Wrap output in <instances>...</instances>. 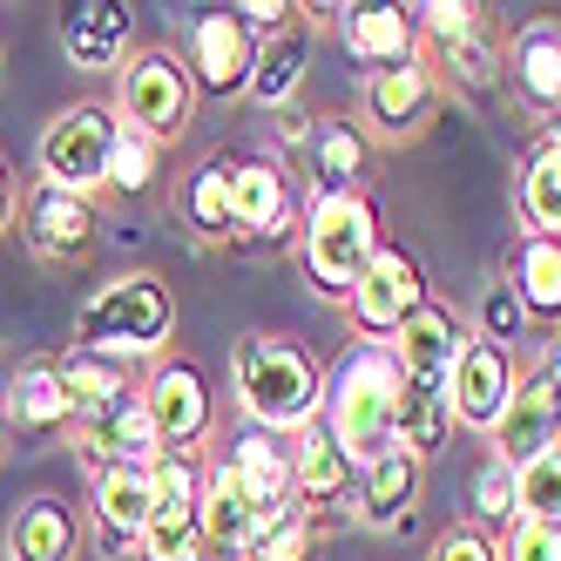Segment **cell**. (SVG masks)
Listing matches in <instances>:
<instances>
[{
  "mask_svg": "<svg viewBox=\"0 0 561 561\" xmlns=\"http://www.w3.org/2000/svg\"><path fill=\"white\" fill-rule=\"evenodd\" d=\"M176 339V291L163 271H115L82 298L75 311V352H102V358H123V366H156L170 358Z\"/></svg>",
  "mask_w": 561,
  "mask_h": 561,
  "instance_id": "1",
  "label": "cell"
},
{
  "mask_svg": "<svg viewBox=\"0 0 561 561\" xmlns=\"http://www.w3.org/2000/svg\"><path fill=\"white\" fill-rule=\"evenodd\" d=\"M399 392H407V373H399L392 345L352 339L325 366V407H318V426L366 467V460L399 447Z\"/></svg>",
  "mask_w": 561,
  "mask_h": 561,
  "instance_id": "2",
  "label": "cell"
},
{
  "mask_svg": "<svg viewBox=\"0 0 561 561\" xmlns=\"http://www.w3.org/2000/svg\"><path fill=\"white\" fill-rule=\"evenodd\" d=\"M230 392H237V413L264 433H305L325 407V366L311 358L305 339L285 332H251L244 345L230 352Z\"/></svg>",
  "mask_w": 561,
  "mask_h": 561,
  "instance_id": "3",
  "label": "cell"
},
{
  "mask_svg": "<svg viewBox=\"0 0 561 561\" xmlns=\"http://www.w3.org/2000/svg\"><path fill=\"white\" fill-rule=\"evenodd\" d=\"M379 251H386V230H379V204L366 190L311 196V210L298 224V264H305V285L325 305H345Z\"/></svg>",
  "mask_w": 561,
  "mask_h": 561,
  "instance_id": "4",
  "label": "cell"
},
{
  "mask_svg": "<svg viewBox=\"0 0 561 561\" xmlns=\"http://www.w3.org/2000/svg\"><path fill=\"white\" fill-rule=\"evenodd\" d=\"M413 21H420V55L433 61L439 82H454L460 95H488L501 82L507 42L480 0H420Z\"/></svg>",
  "mask_w": 561,
  "mask_h": 561,
  "instance_id": "5",
  "label": "cell"
},
{
  "mask_svg": "<svg viewBox=\"0 0 561 561\" xmlns=\"http://www.w3.org/2000/svg\"><path fill=\"white\" fill-rule=\"evenodd\" d=\"M196 75L176 48H136L123 61V75H115V123H129L156 142H176L190 123H196Z\"/></svg>",
  "mask_w": 561,
  "mask_h": 561,
  "instance_id": "6",
  "label": "cell"
},
{
  "mask_svg": "<svg viewBox=\"0 0 561 561\" xmlns=\"http://www.w3.org/2000/svg\"><path fill=\"white\" fill-rule=\"evenodd\" d=\"M277 149H285V170H291L298 183H311V196L366 190L373 142H366V129H358V123H345V115L285 108V115H277Z\"/></svg>",
  "mask_w": 561,
  "mask_h": 561,
  "instance_id": "7",
  "label": "cell"
},
{
  "mask_svg": "<svg viewBox=\"0 0 561 561\" xmlns=\"http://www.w3.org/2000/svg\"><path fill=\"white\" fill-rule=\"evenodd\" d=\"M108 149H115V108L108 102H68L34 142V170L55 190L102 196L108 190Z\"/></svg>",
  "mask_w": 561,
  "mask_h": 561,
  "instance_id": "8",
  "label": "cell"
},
{
  "mask_svg": "<svg viewBox=\"0 0 561 561\" xmlns=\"http://www.w3.org/2000/svg\"><path fill=\"white\" fill-rule=\"evenodd\" d=\"M142 407H149V426L163 439V454H204L217 439V392H210L204 366L183 352L156 358L142 373Z\"/></svg>",
  "mask_w": 561,
  "mask_h": 561,
  "instance_id": "9",
  "label": "cell"
},
{
  "mask_svg": "<svg viewBox=\"0 0 561 561\" xmlns=\"http://www.w3.org/2000/svg\"><path fill=\"white\" fill-rule=\"evenodd\" d=\"M548 447H561V332L541 345L535 366H520V386L507 399V420L494 426V454L507 467H528Z\"/></svg>",
  "mask_w": 561,
  "mask_h": 561,
  "instance_id": "10",
  "label": "cell"
},
{
  "mask_svg": "<svg viewBox=\"0 0 561 561\" xmlns=\"http://www.w3.org/2000/svg\"><path fill=\"white\" fill-rule=\"evenodd\" d=\"M426 298H433V291H426L420 257L399 251V244H386V251L366 264V277L352 285V298H345V325H352V339H366V345H392L399 325H407V318H413Z\"/></svg>",
  "mask_w": 561,
  "mask_h": 561,
  "instance_id": "11",
  "label": "cell"
},
{
  "mask_svg": "<svg viewBox=\"0 0 561 561\" xmlns=\"http://www.w3.org/2000/svg\"><path fill=\"white\" fill-rule=\"evenodd\" d=\"M75 454H82L89 473H115V467H156L163 460V439L149 426V407H142V379L108 392L102 407L75 413Z\"/></svg>",
  "mask_w": 561,
  "mask_h": 561,
  "instance_id": "12",
  "label": "cell"
},
{
  "mask_svg": "<svg viewBox=\"0 0 561 561\" xmlns=\"http://www.w3.org/2000/svg\"><path fill=\"white\" fill-rule=\"evenodd\" d=\"M21 244L42 257V264H82L95 251V237H102V210H95V196H75V190H55L34 176L27 196H21Z\"/></svg>",
  "mask_w": 561,
  "mask_h": 561,
  "instance_id": "13",
  "label": "cell"
},
{
  "mask_svg": "<svg viewBox=\"0 0 561 561\" xmlns=\"http://www.w3.org/2000/svg\"><path fill=\"white\" fill-rule=\"evenodd\" d=\"M237 488L251 494V507L264 514V528L277 514H291L298 507V488H291V439L285 433H264V426H230V433H217V454H210Z\"/></svg>",
  "mask_w": 561,
  "mask_h": 561,
  "instance_id": "14",
  "label": "cell"
},
{
  "mask_svg": "<svg viewBox=\"0 0 561 561\" xmlns=\"http://www.w3.org/2000/svg\"><path fill=\"white\" fill-rule=\"evenodd\" d=\"M230 196H237V244H285L305 224L298 210V176L285 156H230Z\"/></svg>",
  "mask_w": 561,
  "mask_h": 561,
  "instance_id": "15",
  "label": "cell"
},
{
  "mask_svg": "<svg viewBox=\"0 0 561 561\" xmlns=\"http://www.w3.org/2000/svg\"><path fill=\"white\" fill-rule=\"evenodd\" d=\"M439 95H447V82L433 75L426 55H413V61H399L386 75H366V89H358V123H373L379 142H413L439 115Z\"/></svg>",
  "mask_w": 561,
  "mask_h": 561,
  "instance_id": "16",
  "label": "cell"
},
{
  "mask_svg": "<svg viewBox=\"0 0 561 561\" xmlns=\"http://www.w3.org/2000/svg\"><path fill=\"white\" fill-rule=\"evenodd\" d=\"M501 82L520 115H535L541 129H561V21L554 14H528L507 34Z\"/></svg>",
  "mask_w": 561,
  "mask_h": 561,
  "instance_id": "17",
  "label": "cell"
},
{
  "mask_svg": "<svg viewBox=\"0 0 561 561\" xmlns=\"http://www.w3.org/2000/svg\"><path fill=\"white\" fill-rule=\"evenodd\" d=\"M190 75H196V95L210 102H237L251 95V75H257V34L237 21V8H210L190 21Z\"/></svg>",
  "mask_w": 561,
  "mask_h": 561,
  "instance_id": "18",
  "label": "cell"
},
{
  "mask_svg": "<svg viewBox=\"0 0 561 561\" xmlns=\"http://www.w3.org/2000/svg\"><path fill=\"white\" fill-rule=\"evenodd\" d=\"M514 386H520V358L507 345H494V339L473 332L467 352H460V366H454V379H447V392H454V426L494 439V426L507 420Z\"/></svg>",
  "mask_w": 561,
  "mask_h": 561,
  "instance_id": "19",
  "label": "cell"
},
{
  "mask_svg": "<svg viewBox=\"0 0 561 561\" xmlns=\"http://www.w3.org/2000/svg\"><path fill=\"white\" fill-rule=\"evenodd\" d=\"M156 520V467H115V473H95V494H89V535L102 554L115 561H136L142 535Z\"/></svg>",
  "mask_w": 561,
  "mask_h": 561,
  "instance_id": "20",
  "label": "cell"
},
{
  "mask_svg": "<svg viewBox=\"0 0 561 561\" xmlns=\"http://www.w3.org/2000/svg\"><path fill=\"white\" fill-rule=\"evenodd\" d=\"M129 34H136V14L123 8V0H68V8L55 14V42L82 75H123Z\"/></svg>",
  "mask_w": 561,
  "mask_h": 561,
  "instance_id": "21",
  "label": "cell"
},
{
  "mask_svg": "<svg viewBox=\"0 0 561 561\" xmlns=\"http://www.w3.org/2000/svg\"><path fill=\"white\" fill-rule=\"evenodd\" d=\"M467 339H473L467 318H460L454 305L426 298V305L407 318V325H399L392 358H399V373H407V379H420V386H447L454 366H460V352H467Z\"/></svg>",
  "mask_w": 561,
  "mask_h": 561,
  "instance_id": "22",
  "label": "cell"
},
{
  "mask_svg": "<svg viewBox=\"0 0 561 561\" xmlns=\"http://www.w3.org/2000/svg\"><path fill=\"white\" fill-rule=\"evenodd\" d=\"M291 488H298V501L318 514V520H339V514H352V488H358V460L339 447V439L325 433V426H305V433H291Z\"/></svg>",
  "mask_w": 561,
  "mask_h": 561,
  "instance_id": "23",
  "label": "cell"
},
{
  "mask_svg": "<svg viewBox=\"0 0 561 561\" xmlns=\"http://www.w3.org/2000/svg\"><path fill=\"white\" fill-rule=\"evenodd\" d=\"M339 42H345V61L386 75L420 55V21L413 8H392V0H352V8H339Z\"/></svg>",
  "mask_w": 561,
  "mask_h": 561,
  "instance_id": "24",
  "label": "cell"
},
{
  "mask_svg": "<svg viewBox=\"0 0 561 561\" xmlns=\"http://www.w3.org/2000/svg\"><path fill=\"white\" fill-rule=\"evenodd\" d=\"M420 488H426V467L413 454H379L358 467V488H352V520L358 528H373V535H392V528H407L413 507H420Z\"/></svg>",
  "mask_w": 561,
  "mask_h": 561,
  "instance_id": "25",
  "label": "cell"
},
{
  "mask_svg": "<svg viewBox=\"0 0 561 561\" xmlns=\"http://www.w3.org/2000/svg\"><path fill=\"white\" fill-rule=\"evenodd\" d=\"M75 426V399L61 379V352L55 358H21L8 379V433L21 439H55Z\"/></svg>",
  "mask_w": 561,
  "mask_h": 561,
  "instance_id": "26",
  "label": "cell"
},
{
  "mask_svg": "<svg viewBox=\"0 0 561 561\" xmlns=\"http://www.w3.org/2000/svg\"><path fill=\"white\" fill-rule=\"evenodd\" d=\"M176 224L196 237V244H237V196H230V149L204 156L196 170H183L176 183Z\"/></svg>",
  "mask_w": 561,
  "mask_h": 561,
  "instance_id": "27",
  "label": "cell"
},
{
  "mask_svg": "<svg viewBox=\"0 0 561 561\" xmlns=\"http://www.w3.org/2000/svg\"><path fill=\"white\" fill-rule=\"evenodd\" d=\"M89 514H75L61 494H34L8 520V561H82Z\"/></svg>",
  "mask_w": 561,
  "mask_h": 561,
  "instance_id": "28",
  "label": "cell"
},
{
  "mask_svg": "<svg viewBox=\"0 0 561 561\" xmlns=\"http://www.w3.org/2000/svg\"><path fill=\"white\" fill-rule=\"evenodd\" d=\"M514 217H520V237H561V129H541L535 149L520 156Z\"/></svg>",
  "mask_w": 561,
  "mask_h": 561,
  "instance_id": "29",
  "label": "cell"
},
{
  "mask_svg": "<svg viewBox=\"0 0 561 561\" xmlns=\"http://www.w3.org/2000/svg\"><path fill=\"white\" fill-rule=\"evenodd\" d=\"M204 535H210V561H251V548L264 535V514L217 460H210V494H204Z\"/></svg>",
  "mask_w": 561,
  "mask_h": 561,
  "instance_id": "30",
  "label": "cell"
},
{
  "mask_svg": "<svg viewBox=\"0 0 561 561\" xmlns=\"http://www.w3.org/2000/svg\"><path fill=\"white\" fill-rule=\"evenodd\" d=\"M311 75V21L271 34V42H257V75H251V102L257 108H298V89Z\"/></svg>",
  "mask_w": 561,
  "mask_h": 561,
  "instance_id": "31",
  "label": "cell"
},
{
  "mask_svg": "<svg viewBox=\"0 0 561 561\" xmlns=\"http://www.w3.org/2000/svg\"><path fill=\"white\" fill-rule=\"evenodd\" d=\"M507 285L535 325H561V237H520Z\"/></svg>",
  "mask_w": 561,
  "mask_h": 561,
  "instance_id": "32",
  "label": "cell"
},
{
  "mask_svg": "<svg viewBox=\"0 0 561 561\" xmlns=\"http://www.w3.org/2000/svg\"><path fill=\"white\" fill-rule=\"evenodd\" d=\"M447 439H454V392L407 379V392H399V454H413L426 467Z\"/></svg>",
  "mask_w": 561,
  "mask_h": 561,
  "instance_id": "33",
  "label": "cell"
},
{
  "mask_svg": "<svg viewBox=\"0 0 561 561\" xmlns=\"http://www.w3.org/2000/svg\"><path fill=\"white\" fill-rule=\"evenodd\" d=\"M170 142H156L129 123H115V149H108V196H149L156 176H163Z\"/></svg>",
  "mask_w": 561,
  "mask_h": 561,
  "instance_id": "34",
  "label": "cell"
},
{
  "mask_svg": "<svg viewBox=\"0 0 561 561\" xmlns=\"http://www.w3.org/2000/svg\"><path fill=\"white\" fill-rule=\"evenodd\" d=\"M61 379H68V399H75V413H89V407H102L108 392H123V386H136L142 373L136 366H123V358H102V352H61Z\"/></svg>",
  "mask_w": 561,
  "mask_h": 561,
  "instance_id": "35",
  "label": "cell"
},
{
  "mask_svg": "<svg viewBox=\"0 0 561 561\" xmlns=\"http://www.w3.org/2000/svg\"><path fill=\"white\" fill-rule=\"evenodd\" d=\"M514 520L561 528V447H548V454L528 460V467H514Z\"/></svg>",
  "mask_w": 561,
  "mask_h": 561,
  "instance_id": "36",
  "label": "cell"
},
{
  "mask_svg": "<svg viewBox=\"0 0 561 561\" xmlns=\"http://www.w3.org/2000/svg\"><path fill=\"white\" fill-rule=\"evenodd\" d=\"M136 561H210L204 514H156L142 548H136Z\"/></svg>",
  "mask_w": 561,
  "mask_h": 561,
  "instance_id": "37",
  "label": "cell"
},
{
  "mask_svg": "<svg viewBox=\"0 0 561 561\" xmlns=\"http://www.w3.org/2000/svg\"><path fill=\"white\" fill-rule=\"evenodd\" d=\"M318 535H325V520H318V514L298 501L291 514H277L271 528L257 535L251 561H318Z\"/></svg>",
  "mask_w": 561,
  "mask_h": 561,
  "instance_id": "38",
  "label": "cell"
},
{
  "mask_svg": "<svg viewBox=\"0 0 561 561\" xmlns=\"http://www.w3.org/2000/svg\"><path fill=\"white\" fill-rule=\"evenodd\" d=\"M514 520V467L501 454H488V467L473 473V528H507Z\"/></svg>",
  "mask_w": 561,
  "mask_h": 561,
  "instance_id": "39",
  "label": "cell"
},
{
  "mask_svg": "<svg viewBox=\"0 0 561 561\" xmlns=\"http://www.w3.org/2000/svg\"><path fill=\"white\" fill-rule=\"evenodd\" d=\"M528 332H535V318H528V305L514 298V285H488V291H480V339H494V345L514 352Z\"/></svg>",
  "mask_w": 561,
  "mask_h": 561,
  "instance_id": "40",
  "label": "cell"
},
{
  "mask_svg": "<svg viewBox=\"0 0 561 561\" xmlns=\"http://www.w3.org/2000/svg\"><path fill=\"white\" fill-rule=\"evenodd\" d=\"M426 561H501V541L488 528H473V520H454V528H439Z\"/></svg>",
  "mask_w": 561,
  "mask_h": 561,
  "instance_id": "41",
  "label": "cell"
},
{
  "mask_svg": "<svg viewBox=\"0 0 561 561\" xmlns=\"http://www.w3.org/2000/svg\"><path fill=\"white\" fill-rule=\"evenodd\" d=\"M494 541L501 561H561V528H541V520H507Z\"/></svg>",
  "mask_w": 561,
  "mask_h": 561,
  "instance_id": "42",
  "label": "cell"
},
{
  "mask_svg": "<svg viewBox=\"0 0 561 561\" xmlns=\"http://www.w3.org/2000/svg\"><path fill=\"white\" fill-rule=\"evenodd\" d=\"M298 14H305V8H291V0H251V8H237V21H244L257 42H271V34L298 27Z\"/></svg>",
  "mask_w": 561,
  "mask_h": 561,
  "instance_id": "43",
  "label": "cell"
},
{
  "mask_svg": "<svg viewBox=\"0 0 561 561\" xmlns=\"http://www.w3.org/2000/svg\"><path fill=\"white\" fill-rule=\"evenodd\" d=\"M21 176H14V163H8V156H0V237H8L14 224H21Z\"/></svg>",
  "mask_w": 561,
  "mask_h": 561,
  "instance_id": "44",
  "label": "cell"
},
{
  "mask_svg": "<svg viewBox=\"0 0 561 561\" xmlns=\"http://www.w3.org/2000/svg\"><path fill=\"white\" fill-rule=\"evenodd\" d=\"M8 379H14V366H0V454H8Z\"/></svg>",
  "mask_w": 561,
  "mask_h": 561,
  "instance_id": "45",
  "label": "cell"
},
{
  "mask_svg": "<svg viewBox=\"0 0 561 561\" xmlns=\"http://www.w3.org/2000/svg\"><path fill=\"white\" fill-rule=\"evenodd\" d=\"M0 75H8V55H0Z\"/></svg>",
  "mask_w": 561,
  "mask_h": 561,
  "instance_id": "46",
  "label": "cell"
}]
</instances>
